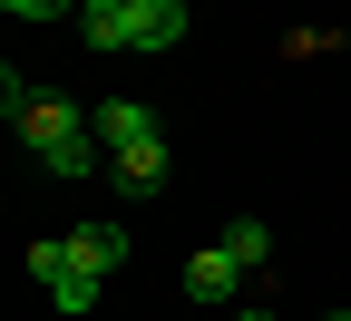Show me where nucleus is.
I'll return each mask as SVG.
<instances>
[{"instance_id": "nucleus-1", "label": "nucleus", "mask_w": 351, "mask_h": 321, "mask_svg": "<svg viewBox=\"0 0 351 321\" xmlns=\"http://www.w3.org/2000/svg\"><path fill=\"white\" fill-rule=\"evenodd\" d=\"M0 117L20 127V146L49 166V175H98V127H88L69 98H20V68L0 78Z\"/></svg>"}, {"instance_id": "nucleus-2", "label": "nucleus", "mask_w": 351, "mask_h": 321, "mask_svg": "<svg viewBox=\"0 0 351 321\" xmlns=\"http://www.w3.org/2000/svg\"><path fill=\"white\" fill-rule=\"evenodd\" d=\"M117 263H127V234H117V224H78V234H59V272H49V292H59V283H88V292H98Z\"/></svg>"}, {"instance_id": "nucleus-3", "label": "nucleus", "mask_w": 351, "mask_h": 321, "mask_svg": "<svg viewBox=\"0 0 351 321\" xmlns=\"http://www.w3.org/2000/svg\"><path fill=\"white\" fill-rule=\"evenodd\" d=\"M234 292H244V263H234L225 244L186 253V302H205V311H234Z\"/></svg>"}, {"instance_id": "nucleus-4", "label": "nucleus", "mask_w": 351, "mask_h": 321, "mask_svg": "<svg viewBox=\"0 0 351 321\" xmlns=\"http://www.w3.org/2000/svg\"><path fill=\"white\" fill-rule=\"evenodd\" d=\"M78 29H88V49H137V0H88Z\"/></svg>"}, {"instance_id": "nucleus-5", "label": "nucleus", "mask_w": 351, "mask_h": 321, "mask_svg": "<svg viewBox=\"0 0 351 321\" xmlns=\"http://www.w3.org/2000/svg\"><path fill=\"white\" fill-rule=\"evenodd\" d=\"M108 175H117L127 195H156V185H166V136H147V146H117Z\"/></svg>"}, {"instance_id": "nucleus-6", "label": "nucleus", "mask_w": 351, "mask_h": 321, "mask_svg": "<svg viewBox=\"0 0 351 321\" xmlns=\"http://www.w3.org/2000/svg\"><path fill=\"white\" fill-rule=\"evenodd\" d=\"M147 136H156V107H137V98H108L98 107V146L117 156V146H147Z\"/></svg>"}, {"instance_id": "nucleus-7", "label": "nucleus", "mask_w": 351, "mask_h": 321, "mask_svg": "<svg viewBox=\"0 0 351 321\" xmlns=\"http://www.w3.org/2000/svg\"><path fill=\"white\" fill-rule=\"evenodd\" d=\"M186 39V0H137V49H176Z\"/></svg>"}, {"instance_id": "nucleus-8", "label": "nucleus", "mask_w": 351, "mask_h": 321, "mask_svg": "<svg viewBox=\"0 0 351 321\" xmlns=\"http://www.w3.org/2000/svg\"><path fill=\"white\" fill-rule=\"evenodd\" d=\"M215 244H225V253H234L244 272H263V263H274V234H263L254 214H234V224H225V234H215Z\"/></svg>"}, {"instance_id": "nucleus-9", "label": "nucleus", "mask_w": 351, "mask_h": 321, "mask_svg": "<svg viewBox=\"0 0 351 321\" xmlns=\"http://www.w3.org/2000/svg\"><path fill=\"white\" fill-rule=\"evenodd\" d=\"M0 10H20V20H59V10H88V0H0Z\"/></svg>"}, {"instance_id": "nucleus-10", "label": "nucleus", "mask_w": 351, "mask_h": 321, "mask_svg": "<svg viewBox=\"0 0 351 321\" xmlns=\"http://www.w3.org/2000/svg\"><path fill=\"white\" fill-rule=\"evenodd\" d=\"M234 321H274V311H254V302H244V311H234Z\"/></svg>"}, {"instance_id": "nucleus-11", "label": "nucleus", "mask_w": 351, "mask_h": 321, "mask_svg": "<svg viewBox=\"0 0 351 321\" xmlns=\"http://www.w3.org/2000/svg\"><path fill=\"white\" fill-rule=\"evenodd\" d=\"M332 321H351V311H332Z\"/></svg>"}]
</instances>
